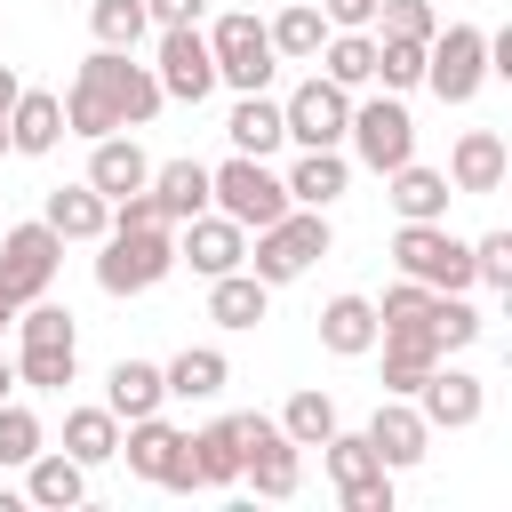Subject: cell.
Returning a JSON list of instances; mask_svg holds the SVG:
<instances>
[{"instance_id":"obj_14","label":"cell","mask_w":512,"mask_h":512,"mask_svg":"<svg viewBox=\"0 0 512 512\" xmlns=\"http://www.w3.org/2000/svg\"><path fill=\"white\" fill-rule=\"evenodd\" d=\"M56 264H64V240H56L48 224H8V232H0V288H8L16 304L48 296Z\"/></svg>"},{"instance_id":"obj_48","label":"cell","mask_w":512,"mask_h":512,"mask_svg":"<svg viewBox=\"0 0 512 512\" xmlns=\"http://www.w3.org/2000/svg\"><path fill=\"white\" fill-rule=\"evenodd\" d=\"M8 392H16V368H8V360H0V400H8Z\"/></svg>"},{"instance_id":"obj_7","label":"cell","mask_w":512,"mask_h":512,"mask_svg":"<svg viewBox=\"0 0 512 512\" xmlns=\"http://www.w3.org/2000/svg\"><path fill=\"white\" fill-rule=\"evenodd\" d=\"M480 80H488V32L480 24H448V32L424 40V88L440 104H472Z\"/></svg>"},{"instance_id":"obj_38","label":"cell","mask_w":512,"mask_h":512,"mask_svg":"<svg viewBox=\"0 0 512 512\" xmlns=\"http://www.w3.org/2000/svg\"><path fill=\"white\" fill-rule=\"evenodd\" d=\"M376 80L400 96V88H424V40H400V32H376Z\"/></svg>"},{"instance_id":"obj_30","label":"cell","mask_w":512,"mask_h":512,"mask_svg":"<svg viewBox=\"0 0 512 512\" xmlns=\"http://www.w3.org/2000/svg\"><path fill=\"white\" fill-rule=\"evenodd\" d=\"M264 304H272V288H264L248 264L208 280V320H216V328H256V320H264Z\"/></svg>"},{"instance_id":"obj_31","label":"cell","mask_w":512,"mask_h":512,"mask_svg":"<svg viewBox=\"0 0 512 512\" xmlns=\"http://www.w3.org/2000/svg\"><path fill=\"white\" fill-rule=\"evenodd\" d=\"M160 400H168V384H160V368H152V360H112V376H104V408H112L120 424L152 416Z\"/></svg>"},{"instance_id":"obj_27","label":"cell","mask_w":512,"mask_h":512,"mask_svg":"<svg viewBox=\"0 0 512 512\" xmlns=\"http://www.w3.org/2000/svg\"><path fill=\"white\" fill-rule=\"evenodd\" d=\"M320 344H328L336 360L376 352V304H368V296H328V304H320Z\"/></svg>"},{"instance_id":"obj_15","label":"cell","mask_w":512,"mask_h":512,"mask_svg":"<svg viewBox=\"0 0 512 512\" xmlns=\"http://www.w3.org/2000/svg\"><path fill=\"white\" fill-rule=\"evenodd\" d=\"M176 264H192L200 280H216V272H240V264H248V232H240L232 216L200 208V216H184V232H176Z\"/></svg>"},{"instance_id":"obj_40","label":"cell","mask_w":512,"mask_h":512,"mask_svg":"<svg viewBox=\"0 0 512 512\" xmlns=\"http://www.w3.org/2000/svg\"><path fill=\"white\" fill-rule=\"evenodd\" d=\"M280 432H288L296 448H320V440L336 432V400H328V392H296V400L280 408Z\"/></svg>"},{"instance_id":"obj_35","label":"cell","mask_w":512,"mask_h":512,"mask_svg":"<svg viewBox=\"0 0 512 512\" xmlns=\"http://www.w3.org/2000/svg\"><path fill=\"white\" fill-rule=\"evenodd\" d=\"M312 64H320L336 88H368V80H376V32H328Z\"/></svg>"},{"instance_id":"obj_11","label":"cell","mask_w":512,"mask_h":512,"mask_svg":"<svg viewBox=\"0 0 512 512\" xmlns=\"http://www.w3.org/2000/svg\"><path fill=\"white\" fill-rule=\"evenodd\" d=\"M320 456H328V480H336V496H344L352 512H392V472H384V456L368 448V432H328Z\"/></svg>"},{"instance_id":"obj_10","label":"cell","mask_w":512,"mask_h":512,"mask_svg":"<svg viewBox=\"0 0 512 512\" xmlns=\"http://www.w3.org/2000/svg\"><path fill=\"white\" fill-rule=\"evenodd\" d=\"M240 480H256V496H296L304 448L280 432V416H240Z\"/></svg>"},{"instance_id":"obj_16","label":"cell","mask_w":512,"mask_h":512,"mask_svg":"<svg viewBox=\"0 0 512 512\" xmlns=\"http://www.w3.org/2000/svg\"><path fill=\"white\" fill-rule=\"evenodd\" d=\"M480 408H488V384L472 376V368H432L424 384H416V416L432 424V432H464V424H480Z\"/></svg>"},{"instance_id":"obj_25","label":"cell","mask_w":512,"mask_h":512,"mask_svg":"<svg viewBox=\"0 0 512 512\" xmlns=\"http://www.w3.org/2000/svg\"><path fill=\"white\" fill-rule=\"evenodd\" d=\"M40 224H48L56 240H104V224H112V200H104L96 184H56Z\"/></svg>"},{"instance_id":"obj_23","label":"cell","mask_w":512,"mask_h":512,"mask_svg":"<svg viewBox=\"0 0 512 512\" xmlns=\"http://www.w3.org/2000/svg\"><path fill=\"white\" fill-rule=\"evenodd\" d=\"M144 176H152V160H144V144L136 136H96V152H88V184L104 192V200H120V192H144Z\"/></svg>"},{"instance_id":"obj_32","label":"cell","mask_w":512,"mask_h":512,"mask_svg":"<svg viewBox=\"0 0 512 512\" xmlns=\"http://www.w3.org/2000/svg\"><path fill=\"white\" fill-rule=\"evenodd\" d=\"M264 32H272V56H280V64H312V56H320V40H328V16H320L312 0H288Z\"/></svg>"},{"instance_id":"obj_43","label":"cell","mask_w":512,"mask_h":512,"mask_svg":"<svg viewBox=\"0 0 512 512\" xmlns=\"http://www.w3.org/2000/svg\"><path fill=\"white\" fill-rule=\"evenodd\" d=\"M472 280L512 288V232H480V240H472Z\"/></svg>"},{"instance_id":"obj_41","label":"cell","mask_w":512,"mask_h":512,"mask_svg":"<svg viewBox=\"0 0 512 512\" xmlns=\"http://www.w3.org/2000/svg\"><path fill=\"white\" fill-rule=\"evenodd\" d=\"M40 440H48V432H40V416H32L24 400H0V464H32V456H40Z\"/></svg>"},{"instance_id":"obj_28","label":"cell","mask_w":512,"mask_h":512,"mask_svg":"<svg viewBox=\"0 0 512 512\" xmlns=\"http://www.w3.org/2000/svg\"><path fill=\"white\" fill-rule=\"evenodd\" d=\"M160 384H168V400H216V392L232 384V360H224L216 344H184V352L160 368Z\"/></svg>"},{"instance_id":"obj_24","label":"cell","mask_w":512,"mask_h":512,"mask_svg":"<svg viewBox=\"0 0 512 512\" xmlns=\"http://www.w3.org/2000/svg\"><path fill=\"white\" fill-rule=\"evenodd\" d=\"M144 192H152L160 224H184V216L208 208V168H200V160H160V168L144 176Z\"/></svg>"},{"instance_id":"obj_17","label":"cell","mask_w":512,"mask_h":512,"mask_svg":"<svg viewBox=\"0 0 512 512\" xmlns=\"http://www.w3.org/2000/svg\"><path fill=\"white\" fill-rule=\"evenodd\" d=\"M368 448L384 456V472H408V464H424V448H432V424L416 416V400L384 392V400H376V416H368Z\"/></svg>"},{"instance_id":"obj_22","label":"cell","mask_w":512,"mask_h":512,"mask_svg":"<svg viewBox=\"0 0 512 512\" xmlns=\"http://www.w3.org/2000/svg\"><path fill=\"white\" fill-rule=\"evenodd\" d=\"M448 184L456 192H504V136L496 128H464L448 152Z\"/></svg>"},{"instance_id":"obj_39","label":"cell","mask_w":512,"mask_h":512,"mask_svg":"<svg viewBox=\"0 0 512 512\" xmlns=\"http://www.w3.org/2000/svg\"><path fill=\"white\" fill-rule=\"evenodd\" d=\"M376 328H432V288L400 272V280L384 288V304H376ZM432 344H440V336H432Z\"/></svg>"},{"instance_id":"obj_46","label":"cell","mask_w":512,"mask_h":512,"mask_svg":"<svg viewBox=\"0 0 512 512\" xmlns=\"http://www.w3.org/2000/svg\"><path fill=\"white\" fill-rule=\"evenodd\" d=\"M16 88H24V80H16V64H0V112L16 104Z\"/></svg>"},{"instance_id":"obj_6","label":"cell","mask_w":512,"mask_h":512,"mask_svg":"<svg viewBox=\"0 0 512 512\" xmlns=\"http://www.w3.org/2000/svg\"><path fill=\"white\" fill-rule=\"evenodd\" d=\"M208 56H216V80H224V88H240V96H248V88H264V80H272V64H280V56H272V32H264V16H256V8L216 16V24H208Z\"/></svg>"},{"instance_id":"obj_47","label":"cell","mask_w":512,"mask_h":512,"mask_svg":"<svg viewBox=\"0 0 512 512\" xmlns=\"http://www.w3.org/2000/svg\"><path fill=\"white\" fill-rule=\"evenodd\" d=\"M8 320H16V296H8V288H0V336H8Z\"/></svg>"},{"instance_id":"obj_12","label":"cell","mask_w":512,"mask_h":512,"mask_svg":"<svg viewBox=\"0 0 512 512\" xmlns=\"http://www.w3.org/2000/svg\"><path fill=\"white\" fill-rule=\"evenodd\" d=\"M152 80H160L168 104H208V88H216L208 32H200V24H160V64H152Z\"/></svg>"},{"instance_id":"obj_34","label":"cell","mask_w":512,"mask_h":512,"mask_svg":"<svg viewBox=\"0 0 512 512\" xmlns=\"http://www.w3.org/2000/svg\"><path fill=\"white\" fill-rule=\"evenodd\" d=\"M192 472H200V488L240 480V416H216L208 432H192Z\"/></svg>"},{"instance_id":"obj_49","label":"cell","mask_w":512,"mask_h":512,"mask_svg":"<svg viewBox=\"0 0 512 512\" xmlns=\"http://www.w3.org/2000/svg\"><path fill=\"white\" fill-rule=\"evenodd\" d=\"M0 152H8V112H0Z\"/></svg>"},{"instance_id":"obj_19","label":"cell","mask_w":512,"mask_h":512,"mask_svg":"<svg viewBox=\"0 0 512 512\" xmlns=\"http://www.w3.org/2000/svg\"><path fill=\"white\" fill-rule=\"evenodd\" d=\"M64 144V96H48V88H16V104H8V152H56Z\"/></svg>"},{"instance_id":"obj_3","label":"cell","mask_w":512,"mask_h":512,"mask_svg":"<svg viewBox=\"0 0 512 512\" xmlns=\"http://www.w3.org/2000/svg\"><path fill=\"white\" fill-rule=\"evenodd\" d=\"M320 256H328V208H288V216H272V224L256 232L248 272H256L264 288H288V280H304Z\"/></svg>"},{"instance_id":"obj_21","label":"cell","mask_w":512,"mask_h":512,"mask_svg":"<svg viewBox=\"0 0 512 512\" xmlns=\"http://www.w3.org/2000/svg\"><path fill=\"white\" fill-rule=\"evenodd\" d=\"M384 184H392L384 200L400 208V224H440V216H448V200H456V184H448L440 168H416V160H400Z\"/></svg>"},{"instance_id":"obj_33","label":"cell","mask_w":512,"mask_h":512,"mask_svg":"<svg viewBox=\"0 0 512 512\" xmlns=\"http://www.w3.org/2000/svg\"><path fill=\"white\" fill-rule=\"evenodd\" d=\"M80 376V336H40L16 352V384H40V392H64Z\"/></svg>"},{"instance_id":"obj_8","label":"cell","mask_w":512,"mask_h":512,"mask_svg":"<svg viewBox=\"0 0 512 512\" xmlns=\"http://www.w3.org/2000/svg\"><path fill=\"white\" fill-rule=\"evenodd\" d=\"M344 136H352V160H360V168H376V176H392L400 160H416V120H408V104H400L392 88H384V96H368V104H352Z\"/></svg>"},{"instance_id":"obj_26","label":"cell","mask_w":512,"mask_h":512,"mask_svg":"<svg viewBox=\"0 0 512 512\" xmlns=\"http://www.w3.org/2000/svg\"><path fill=\"white\" fill-rule=\"evenodd\" d=\"M24 496H32V504H48V512H72V504L88 496V464H80V456H64V448H40V456L24 464Z\"/></svg>"},{"instance_id":"obj_42","label":"cell","mask_w":512,"mask_h":512,"mask_svg":"<svg viewBox=\"0 0 512 512\" xmlns=\"http://www.w3.org/2000/svg\"><path fill=\"white\" fill-rule=\"evenodd\" d=\"M368 32H400V40H432L440 32V16H432V0H376V24Z\"/></svg>"},{"instance_id":"obj_18","label":"cell","mask_w":512,"mask_h":512,"mask_svg":"<svg viewBox=\"0 0 512 512\" xmlns=\"http://www.w3.org/2000/svg\"><path fill=\"white\" fill-rule=\"evenodd\" d=\"M376 344H384V392H400V400H416V384L448 360L432 344V328H376Z\"/></svg>"},{"instance_id":"obj_1","label":"cell","mask_w":512,"mask_h":512,"mask_svg":"<svg viewBox=\"0 0 512 512\" xmlns=\"http://www.w3.org/2000/svg\"><path fill=\"white\" fill-rule=\"evenodd\" d=\"M160 80L152 64H136V48H96L80 72H72V96H64V136H112V128H152L160 120Z\"/></svg>"},{"instance_id":"obj_20","label":"cell","mask_w":512,"mask_h":512,"mask_svg":"<svg viewBox=\"0 0 512 512\" xmlns=\"http://www.w3.org/2000/svg\"><path fill=\"white\" fill-rule=\"evenodd\" d=\"M280 184H288V200H296V208H336V200H344V184H352V160H344L336 144H312Z\"/></svg>"},{"instance_id":"obj_13","label":"cell","mask_w":512,"mask_h":512,"mask_svg":"<svg viewBox=\"0 0 512 512\" xmlns=\"http://www.w3.org/2000/svg\"><path fill=\"white\" fill-rule=\"evenodd\" d=\"M344 120H352V88H336L328 72H312V80H296L288 88V104H280V128H288V144H344Z\"/></svg>"},{"instance_id":"obj_45","label":"cell","mask_w":512,"mask_h":512,"mask_svg":"<svg viewBox=\"0 0 512 512\" xmlns=\"http://www.w3.org/2000/svg\"><path fill=\"white\" fill-rule=\"evenodd\" d=\"M200 8H208V0H144L152 24H200Z\"/></svg>"},{"instance_id":"obj_4","label":"cell","mask_w":512,"mask_h":512,"mask_svg":"<svg viewBox=\"0 0 512 512\" xmlns=\"http://www.w3.org/2000/svg\"><path fill=\"white\" fill-rule=\"evenodd\" d=\"M208 208L216 216H232L240 232H264L272 216H288L296 200H288V184L256 160V152H232L224 168H208Z\"/></svg>"},{"instance_id":"obj_2","label":"cell","mask_w":512,"mask_h":512,"mask_svg":"<svg viewBox=\"0 0 512 512\" xmlns=\"http://www.w3.org/2000/svg\"><path fill=\"white\" fill-rule=\"evenodd\" d=\"M176 272V232L168 224H112L104 256H96V288L104 296H144Z\"/></svg>"},{"instance_id":"obj_5","label":"cell","mask_w":512,"mask_h":512,"mask_svg":"<svg viewBox=\"0 0 512 512\" xmlns=\"http://www.w3.org/2000/svg\"><path fill=\"white\" fill-rule=\"evenodd\" d=\"M120 456H128V472H136V480H152V488H168V496H192V488H200V472H192V432H176L160 408L128 424Z\"/></svg>"},{"instance_id":"obj_29","label":"cell","mask_w":512,"mask_h":512,"mask_svg":"<svg viewBox=\"0 0 512 512\" xmlns=\"http://www.w3.org/2000/svg\"><path fill=\"white\" fill-rule=\"evenodd\" d=\"M224 136H232V152H256V160H272V152L288 144V128H280V104H272L264 88H248V96L232 104V120H224Z\"/></svg>"},{"instance_id":"obj_36","label":"cell","mask_w":512,"mask_h":512,"mask_svg":"<svg viewBox=\"0 0 512 512\" xmlns=\"http://www.w3.org/2000/svg\"><path fill=\"white\" fill-rule=\"evenodd\" d=\"M64 456L112 464V456H120V416H112V408H72V416H64Z\"/></svg>"},{"instance_id":"obj_9","label":"cell","mask_w":512,"mask_h":512,"mask_svg":"<svg viewBox=\"0 0 512 512\" xmlns=\"http://www.w3.org/2000/svg\"><path fill=\"white\" fill-rule=\"evenodd\" d=\"M392 264L408 280H424V288H472V240H456L448 216L440 224H400L392 232Z\"/></svg>"},{"instance_id":"obj_37","label":"cell","mask_w":512,"mask_h":512,"mask_svg":"<svg viewBox=\"0 0 512 512\" xmlns=\"http://www.w3.org/2000/svg\"><path fill=\"white\" fill-rule=\"evenodd\" d=\"M88 32H96V48H136L152 32V16H144V0H96L88 8Z\"/></svg>"},{"instance_id":"obj_44","label":"cell","mask_w":512,"mask_h":512,"mask_svg":"<svg viewBox=\"0 0 512 512\" xmlns=\"http://www.w3.org/2000/svg\"><path fill=\"white\" fill-rule=\"evenodd\" d=\"M320 16H328V32H368L376 0H320Z\"/></svg>"}]
</instances>
